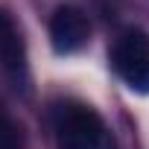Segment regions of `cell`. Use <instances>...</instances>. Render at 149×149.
<instances>
[{
	"instance_id": "277c9868",
	"label": "cell",
	"mask_w": 149,
	"mask_h": 149,
	"mask_svg": "<svg viewBox=\"0 0 149 149\" xmlns=\"http://www.w3.org/2000/svg\"><path fill=\"white\" fill-rule=\"evenodd\" d=\"M0 64L12 76V82L24 85L26 82V50H24V38L12 21V15L6 9H0Z\"/></svg>"
},
{
	"instance_id": "3957f363",
	"label": "cell",
	"mask_w": 149,
	"mask_h": 149,
	"mask_svg": "<svg viewBox=\"0 0 149 149\" xmlns=\"http://www.w3.org/2000/svg\"><path fill=\"white\" fill-rule=\"evenodd\" d=\"M91 35V24L88 18L73 9V6H61L53 12L50 18V38H53V47L56 53H76L79 47H85Z\"/></svg>"
},
{
	"instance_id": "6da1fadb",
	"label": "cell",
	"mask_w": 149,
	"mask_h": 149,
	"mask_svg": "<svg viewBox=\"0 0 149 149\" xmlns=\"http://www.w3.org/2000/svg\"><path fill=\"white\" fill-rule=\"evenodd\" d=\"M58 149H114L102 117L85 105H67L56 126Z\"/></svg>"
},
{
	"instance_id": "7a4b0ae2",
	"label": "cell",
	"mask_w": 149,
	"mask_h": 149,
	"mask_svg": "<svg viewBox=\"0 0 149 149\" xmlns=\"http://www.w3.org/2000/svg\"><path fill=\"white\" fill-rule=\"evenodd\" d=\"M114 70L129 82V88L149 94V35L140 29L123 32L111 53Z\"/></svg>"
},
{
	"instance_id": "5b68a950",
	"label": "cell",
	"mask_w": 149,
	"mask_h": 149,
	"mask_svg": "<svg viewBox=\"0 0 149 149\" xmlns=\"http://www.w3.org/2000/svg\"><path fill=\"white\" fill-rule=\"evenodd\" d=\"M0 149H24V132L21 126L0 111Z\"/></svg>"
}]
</instances>
